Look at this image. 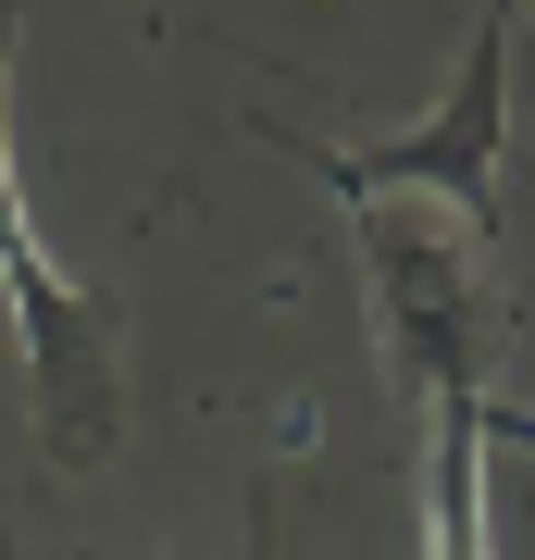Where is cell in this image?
<instances>
[{
  "mask_svg": "<svg viewBox=\"0 0 535 560\" xmlns=\"http://www.w3.org/2000/svg\"><path fill=\"white\" fill-rule=\"evenodd\" d=\"M474 423H486V460H535V399H474Z\"/></svg>",
  "mask_w": 535,
  "mask_h": 560,
  "instance_id": "obj_5",
  "label": "cell"
},
{
  "mask_svg": "<svg viewBox=\"0 0 535 560\" xmlns=\"http://www.w3.org/2000/svg\"><path fill=\"white\" fill-rule=\"evenodd\" d=\"M13 62H25V13H0V312H13L25 386H38L50 460H100L113 448V312L100 287H75L25 212V150H13Z\"/></svg>",
  "mask_w": 535,
  "mask_h": 560,
  "instance_id": "obj_2",
  "label": "cell"
},
{
  "mask_svg": "<svg viewBox=\"0 0 535 560\" xmlns=\"http://www.w3.org/2000/svg\"><path fill=\"white\" fill-rule=\"evenodd\" d=\"M486 423L474 399L437 411V436H423V548L411 560H498V499H486Z\"/></svg>",
  "mask_w": 535,
  "mask_h": 560,
  "instance_id": "obj_4",
  "label": "cell"
},
{
  "mask_svg": "<svg viewBox=\"0 0 535 560\" xmlns=\"http://www.w3.org/2000/svg\"><path fill=\"white\" fill-rule=\"evenodd\" d=\"M249 560H275V511H261V523H249Z\"/></svg>",
  "mask_w": 535,
  "mask_h": 560,
  "instance_id": "obj_6",
  "label": "cell"
},
{
  "mask_svg": "<svg viewBox=\"0 0 535 560\" xmlns=\"http://www.w3.org/2000/svg\"><path fill=\"white\" fill-rule=\"evenodd\" d=\"M249 138L287 150L312 187H337L361 287H374V349L423 399V423L461 411V399H486L498 386V224L423 200V187H361V175L324 162V138H299V125H275V113H249Z\"/></svg>",
  "mask_w": 535,
  "mask_h": 560,
  "instance_id": "obj_1",
  "label": "cell"
},
{
  "mask_svg": "<svg viewBox=\"0 0 535 560\" xmlns=\"http://www.w3.org/2000/svg\"><path fill=\"white\" fill-rule=\"evenodd\" d=\"M498 138H511V13L474 25V50H461L449 101L423 113L411 138H386V150H337V138H324V162H337V175H361V187H423V200L498 224Z\"/></svg>",
  "mask_w": 535,
  "mask_h": 560,
  "instance_id": "obj_3",
  "label": "cell"
}]
</instances>
